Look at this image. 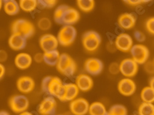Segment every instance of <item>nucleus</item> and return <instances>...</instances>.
<instances>
[{
  "label": "nucleus",
  "mask_w": 154,
  "mask_h": 115,
  "mask_svg": "<svg viewBox=\"0 0 154 115\" xmlns=\"http://www.w3.org/2000/svg\"><path fill=\"white\" fill-rule=\"evenodd\" d=\"M38 1V7L40 9L45 8H53L54 7L57 1L56 0H40Z\"/></svg>",
  "instance_id": "7c9ffc66"
},
{
  "label": "nucleus",
  "mask_w": 154,
  "mask_h": 115,
  "mask_svg": "<svg viewBox=\"0 0 154 115\" xmlns=\"http://www.w3.org/2000/svg\"><path fill=\"white\" fill-rule=\"evenodd\" d=\"M19 115H34V114L32 113H31V112L25 111L24 112H22V113L19 114Z\"/></svg>",
  "instance_id": "a19ab883"
},
{
  "label": "nucleus",
  "mask_w": 154,
  "mask_h": 115,
  "mask_svg": "<svg viewBox=\"0 0 154 115\" xmlns=\"http://www.w3.org/2000/svg\"><path fill=\"white\" fill-rule=\"evenodd\" d=\"M80 14L78 10L67 5L58 6L54 12V21L63 25H71L76 23L80 20Z\"/></svg>",
  "instance_id": "f257e3e1"
},
{
  "label": "nucleus",
  "mask_w": 154,
  "mask_h": 115,
  "mask_svg": "<svg viewBox=\"0 0 154 115\" xmlns=\"http://www.w3.org/2000/svg\"><path fill=\"white\" fill-rule=\"evenodd\" d=\"M40 46L44 53L57 50L59 42L57 37L51 34H45L40 39Z\"/></svg>",
  "instance_id": "4468645a"
},
{
  "label": "nucleus",
  "mask_w": 154,
  "mask_h": 115,
  "mask_svg": "<svg viewBox=\"0 0 154 115\" xmlns=\"http://www.w3.org/2000/svg\"><path fill=\"white\" fill-rule=\"evenodd\" d=\"M134 37L136 40L139 42H144L146 39V36L144 33L139 31H136L134 33Z\"/></svg>",
  "instance_id": "c9c22d12"
},
{
  "label": "nucleus",
  "mask_w": 154,
  "mask_h": 115,
  "mask_svg": "<svg viewBox=\"0 0 154 115\" xmlns=\"http://www.w3.org/2000/svg\"><path fill=\"white\" fill-rule=\"evenodd\" d=\"M84 68L88 74L96 76L101 73L103 70L104 64L98 58H90L85 61L84 63Z\"/></svg>",
  "instance_id": "ddd939ff"
},
{
  "label": "nucleus",
  "mask_w": 154,
  "mask_h": 115,
  "mask_svg": "<svg viewBox=\"0 0 154 115\" xmlns=\"http://www.w3.org/2000/svg\"><path fill=\"white\" fill-rule=\"evenodd\" d=\"M6 73V68L2 63L0 62V80H2Z\"/></svg>",
  "instance_id": "58836bf2"
},
{
  "label": "nucleus",
  "mask_w": 154,
  "mask_h": 115,
  "mask_svg": "<svg viewBox=\"0 0 154 115\" xmlns=\"http://www.w3.org/2000/svg\"><path fill=\"white\" fill-rule=\"evenodd\" d=\"M107 113L106 106L100 102H94L89 105L88 114L89 115H105Z\"/></svg>",
  "instance_id": "5701e85b"
},
{
  "label": "nucleus",
  "mask_w": 154,
  "mask_h": 115,
  "mask_svg": "<svg viewBox=\"0 0 154 115\" xmlns=\"http://www.w3.org/2000/svg\"><path fill=\"white\" fill-rule=\"evenodd\" d=\"M12 34H19L25 39L31 37L35 32L33 24L25 19H20L15 20L11 25Z\"/></svg>",
  "instance_id": "20e7f679"
},
{
  "label": "nucleus",
  "mask_w": 154,
  "mask_h": 115,
  "mask_svg": "<svg viewBox=\"0 0 154 115\" xmlns=\"http://www.w3.org/2000/svg\"><path fill=\"white\" fill-rule=\"evenodd\" d=\"M34 59L36 62H42V61H43V53H36L34 56Z\"/></svg>",
  "instance_id": "4c0bfd02"
},
{
  "label": "nucleus",
  "mask_w": 154,
  "mask_h": 115,
  "mask_svg": "<svg viewBox=\"0 0 154 115\" xmlns=\"http://www.w3.org/2000/svg\"><path fill=\"white\" fill-rule=\"evenodd\" d=\"M109 70L112 75H117L119 73H120L119 64L115 62L111 63L109 67Z\"/></svg>",
  "instance_id": "473e14b6"
},
{
  "label": "nucleus",
  "mask_w": 154,
  "mask_h": 115,
  "mask_svg": "<svg viewBox=\"0 0 154 115\" xmlns=\"http://www.w3.org/2000/svg\"><path fill=\"white\" fill-rule=\"evenodd\" d=\"M58 72L67 77L73 76L77 69L75 60L68 54H60L59 59L56 65Z\"/></svg>",
  "instance_id": "7ed1b4c3"
},
{
  "label": "nucleus",
  "mask_w": 154,
  "mask_h": 115,
  "mask_svg": "<svg viewBox=\"0 0 154 115\" xmlns=\"http://www.w3.org/2000/svg\"><path fill=\"white\" fill-rule=\"evenodd\" d=\"M60 54L57 50L43 53V61L50 66L57 65Z\"/></svg>",
  "instance_id": "4be33fe9"
},
{
  "label": "nucleus",
  "mask_w": 154,
  "mask_h": 115,
  "mask_svg": "<svg viewBox=\"0 0 154 115\" xmlns=\"http://www.w3.org/2000/svg\"><path fill=\"white\" fill-rule=\"evenodd\" d=\"M89 105L86 99L82 97L76 98L70 102V111L73 115H86L88 114Z\"/></svg>",
  "instance_id": "9b49d317"
},
{
  "label": "nucleus",
  "mask_w": 154,
  "mask_h": 115,
  "mask_svg": "<svg viewBox=\"0 0 154 115\" xmlns=\"http://www.w3.org/2000/svg\"><path fill=\"white\" fill-rule=\"evenodd\" d=\"M137 115H154V104L142 102L137 109Z\"/></svg>",
  "instance_id": "cd10ccee"
},
{
  "label": "nucleus",
  "mask_w": 154,
  "mask_h": 115,
  "mask_svg": "<svg viewBox=\"0 0 154 115\" xmlns=\"http://www.w3.org/2000/svg\"><path fill=\"white\" fill-rule=\"evenodd\" d=\"M153 63H154V59H153Z\"/></svg>",
  "instance_id": "49530a36"
},
{
  "label": "nucleus",
  "mask_w": 154,
  "mask_h": 115,
  "mask_svg": "<svg viewBox=\"0 0 154 115\" xmlns=\"http://www.w3.org/2000/svg\"><path fill=\"white\" fill-rule=\"evenodd\" d=\"M0 115H10V114L6 111H0Z\"/></svg>",
  "instance_id": "79ce46f5"
},
{
  "label": "nucleus",
  "mask_w": 154,
  "mask_h": 115,
  "mask_svg": "<svg viewBox=\"0 0 154 115\" xmlns=\"http://www.w3.org/2000/svg\"><path fill=\"white\" fill-rule=\"evenodd\" d=\"M51 26H52V23H51V20L47 17H43L38 22V27L42 31L49 30Z\"/></svg>",
  "instance_id": "c756f323"
},
{
  "label": "nucleus",
  "mask_w": 154,
  "mask_h": 115,
  "mask_svg": "<svg viewBox=\"0 0 154 115\" xmlns=\"http://www.w3.org/2000/svg\"><path fill=\"white\" fill-rule=\"evenodd\" d=\"M75 85L80 91L88 92L90 91L94 86V82L90 75L85 73H81L76 76Z\"/></svg>",
  "instance_id": "f3484780"
},
{
  "label": "nucleus",
  "mask_w": 154,
  "mask_h": 115,
  "mask_svg": "<svg viewBox=\"0 0 154 115\" xmlns=\"http://www.w3.org/2000/svg\"><path fill=\"white\" fill-rule=\"evenodd\" d=\"M3 7L5 12L9 16H14L20 10L19 4L15 0H6Z\"/></svg>",
  "instance_id": "b1692460"
},
{
  "label": "nucleus",
  "mask_w": 154,
  "mask_h": 115,
  "mask_svg": "<svg viewBox=\"0 0 154 115\" xmlns=\"http://www.w3.org/2000/svg\"><path fill=\"white\" fill-rule=\"evenodd\" d=\"M9 47L16 51L23 49L27 44V39L16 34H12L8 40Z\"/></svg>",
  "instance_id": "412c9836"
},
{
  "label": "nucleus",
  "mask_w": 154,
  "mask_h": 115,
  "mask_svg": "<svg viewBox=\"0 0 154 115\" xmlns=\"http://www.w3.org/2000/svg\"><path fill=\"white\" fill-rule=\"evenodd\" d=\"M29 105V99L22 94L14 95L12 96L9 100V105L11 110L17 114L27 111Z\"/></svg>",
  "instance_id": "0eeeda50"
},
{
  "label": "nucleus",
  "mask_w": 154,
  "mask_h": 115,
  "mask_svg": "<svg viewBox=\"0 0 154 115\" xmlns=\"http://www.w3.org/2000/svg\"><path fill=\"white\" fill-rule=\"evenodd\" d=\"M146 30L152 35H154V17L149 18L146 23Z\"/></svg>",
  "instance_id": "2f4dec72"
},
{
  "label": "nucleus",
  "mask_w": 154,
  "mask_h": 115,
  "mask_svg": "<svg viewBox=\"0 0 154 115\" xmlns=\"http://www.w3.org/2000/svg\"><path fill=\"white\" fill-rule=\"evenodd\" d=\"M35 83L34 80L29 76H22L17 81V88L19 91L23 94L31 93L35 88Z\"/></svg>",
  "instance_id": "a211bd4d"
},
{
  "label": "nucleus",
  "mask_w": 154,
  "mask_h": 115,
  "mask_svg": "<svg viewBox=\"0 0 154 115\" xmlns=\"http://www.w3.org/2000/svg\"><path fill=\"white\" fill-rule=\"evenodd\" d=\"M136 23V16L131 13H123L118 19L119 27L123 30H131L133 28Z\"/></svg>",
  "instance_id": "6ab92c4d"
},
{
  "label": "nucleus",
  "mask_w": 154,
  "mask_h": 115,
  "mask_svg": "<svg viewBox=\"0 0 154 115\" xmlns=\"http://www.w3.org/2000/svg\"><path fill=\"white\" fill-rule=\"evenodd\" d=\"M77 35L76 28L71 25H63L59 31L57 39L59 44L63 47L71 45L75 41Z\"/></svg>",
  "instance_id": "39448f33"
},
{
  "label": "nucleus",
  "mask_w": 154,
  "mask_h": 115,
  "mask_svg": "<svg viewBox=\"0 0 154 115\" xmlns=\"http://www.w3.org/2000/svg\"><path fill=\"white\" fill-rule=\"evenodd\" d=\"M63 85L57 76H47L42 80V89L48 96L60 99L63 91Z\"/></svg>",
  "instance_id": "f03ea898"
},
{
  "label": "nucleus",
  "mask_w": 154,
  "mask_h": 115,
  "mask_svg": "<svg viewBox=\"0 0 154 115\" xmlns=\"http://www.w3.org/2000/svg\"><path fill=\"white\" fill-rule=\"evenodd\" d=\"M134 115H137V114H134Z\"/></svg>",
  "instance_id": "de8ad7c7"
},
{
  "label": "nucleus",
  "mask_w": 154,
  "mask_h": 115,
  "mask_svg": "<svg viewBox=\"0 0 154 115\" xmlns=\"http://www.w3.org/2000/svg\"><path fill=\"white\" fill-rule=\"evenodd\" d=\"M82 45L88 52H94L99 47L101 44V37L95 31H88L82 36Z\"/></svg>",
  "instance_id": "423d86ee"
},
{
  "label": "nucleus",
  "mask_w": 154,
  "mask_h": 115,
  "mask_svg": "<svg viewBox=\"0 0 154 115\" xmlns=\"http://www.w3.org/2000/svg\"><path fill=\"white\" fill-rule=\"evenodd\" d=\"M57 102L54 97L48 96L43 99L37 108L40 115H55Z\"/></svg>",
  "instance_id": "1a4fd4ad"
},
{
  "label": "nucleus",
  "mask_w": 154,
  "mask_h": 115,
  "mask_svg": "<svg viewBox=\"0 0 154 115\" xmlns=\"http://www.w3.org/2000/svg\"><path fill=\"white\" fill-rule=\"evenodd\" d=\"M109 115H128V110L122 104H115L107 111Z\"/></svg>",
  "instance_id": "c85d7f7f"
},
{
  "label": "nucleus",
  "mask_w": 154,
  "mask_h": 115,
  "mask_svg": "<svg viewBox=\"0 0 154 115\" xmlns=\"http://www.w3.org/2000/svg\"><path fill=\"white\" fill-rule=\"evenodd\" d=\"M8 58V54L3 50H0V62L6 61Z\"/></svg>",
  "instance_id": "e433bc0d"
},
{
  "label": "nucleus",
  "mask_w": 154,
  "mask_h": 115,
  "mask_svg": "<svg viewBox=\"0 0 154 115\" xmlns=\"http://www.w3.org/2000/svg\"><path fill=\"white\" fill-rule=\"evenodd\" d=\"M80 90L75 83H64L62 95L59 99L62 102H71L77 98Z\"/></svg>",
  "instance_id": "dca6fc26"
},
{
  "label": "nucleus",
  "mask_w": 154,
  "mask_h": 115,
  "mask_svg": "<svg viewBox=\"0 0 154 115\" xmlns=\"http://www.w3.org/2000/svg\"><path fill=\"white\" fill-rule=\"evenodd\" d=\"M144 69L150 74H154V63L152 61H147L145 64Z\"/></svg>",
  "instance_id": "f704fd0d"
},
{
  "label": "nucleus",
  "mask_w": 154,
  "mask_h": 115,
  "mask_svg": "<svg viewBox=\"0 0 154 115\" xmlns=\"http://www.w3.org/2000/svg\"><path fill=\"white\" fill-rule=\"evenodd\" d=\"M55 115H63V114H55Z\"/></svg>",
  "instance_id": "a18cd8bd"
},
{
  "label": "nucleus",
  "mask_w": 154,
  "mask_h": 115,
  "mask_svg": "<svg viewBox=\"0 0 154 115\" xmlns=\"http://www.w3.org/2000/svg\"><path fill=\"white\" fill-rule=\"evenodd\" d=\"M32 61V58L29 53H20L16 55L14 63L17 68L20 70H25L30 67Z\"/></svg>",
  "instance_id": "aec40b11"
},
{
  "label": "nucleus",
  "mask_w": 154,
  "mask_h": 115,
  "mask_svg": "<svg viewBox=\"0 0 154 115\" xmlns=\"http://www.w3.org/2000/svg\"><path fill=\"white\" fill-rule=\"evenodd\" d=\"M130 53L132 59L138 65H142L147 61L149 58V50L143 44H136L132 47Z\"/></svg>",
  "instance_id": "6e6552de"
},
{
  "label": "nucleus",
  "mask_w": 154,
  "mask_h": 115,
  "mask_svg": "<svg viewBox=\"0 0 154 115\" xmlns=\"http://www.w3.org/2000/svg\"><path fill=\"white\" fill-rule=\"evenodd\" d=\"M149 86L154 90V76L150 79L149 82Z\"/></svg>",
  "instance_id": "ea45409f"
},
{
  "label": "nucleus",
  "mask_w": 154,
  "mask_h": 115,
  "mask_svg": "<svg viewBox=\"0 0 154 115\" xmlns=\"http://www.w3.org/2000/svg\"><path fill=\"white\" fill-rule=\"evenodd\" d=\"M120 72L126 78H131L134 76L139 70V65L132 59L126 58L119 64Z\"/></svg>",
  "instance_id": "9d476101"
},
{
  "label": "nucleus",
  "mask_w": 154,
  "mask_h": 115,
  "mask_svg": "<svg viewBox=\"0 0 154 115\" xmlns=\"http://www.w3.org/2000/svg\"><path fill=\"white\" fill-rule=\"evenodd\" d=\"M3 6V1H2V0H0V10L2 9V7Z\"/></svg>",
  "instance_id": "37998d69"
},
{
  "label": "nucleus",
  "mask_w": 154,
  "mask_h": 115,
  "mask_svg": "<svg viewBox=\"0 0 154 115\" xmlns=\"http://www.w3.org/2000/svg\"><path fill=\"white\" fill-rule=\"evenodd\" d=\"M149 1H147V0L146 1H145V0H126V1H124V2L127 4L133 6H136L142 4L147 3Z\"/></svg>",
  "instance_id": "72a5a7b5"
},
{
  "label": "nucleus",
  "mask_w": 154,
  "mask_h": 115,
  "mask_svg": "<svg viewBox=\"0 0 154 115\" xmlns=\"http://www.w3.org/2000/svg\"><path fill=\"white\" fill-rule=\"evenodd\" d=\"M105 115H109V114H108V112H107V113H106Z\"/></svg>",
  "instance_id": "c03bdc74"
},
{
  "label": "nucleus",
  "mask_w": 154,
  "mask_h": 115,
  "mask_svg": "<svg viewBox=\"0 0 154 115\" xmlns=\"http://www.w3.org/2000/svg\"><path fill=\"white\" fill-rule=\"evenodd\" d=\"M115 46L122 52L126 53L130 52L133 46V38L127 33H121L115 39Z\"/></svg>",
  "instance_id": "f8f14e48"
},
{
  "label": "nucleus",
  "mask_w": 154,
  "mask_h": 115,
  "mask_svg": "<svg viewBox=\"0 0 154 115\" xmlns=\"http://www.w3.org/2000/svg\"><path fill=\"white\" fill-rule=\"evenodd\" d=\"M76 4L80 10L84 12H91L95 7L94 0H77Z\"/></svg>",
  "instance_id": "bb28decb"
},
{
  "label": "nucleus",
  "mask_w": 154,
  "mask_h": 115,
  "mask_svg": "<svg viewBox=\"0 0 154 115\" xmlns=\"http://www.w3.org/2000/svg\"><path fill=\"white\" fill-rule=\"evenodd\" d=\"M20 9L25 12H33L38 7L36 0H20L19 2Z\"/></svg>",
  "instance_id": "a878e982"
},
{
  "label": "nucleus",
  "mask_w": 154,
  "mask_h": 115,
  "mask_svg": "<svg viewBox=\"0 0 154 115\" xmlns=\"http://www.w3.org/2000/svg\"><path fill=\"white\" fill-rule=\"evenodd\" d=\"M140 99L143 102L154 104V90L150 86L144 88L140 92Z\"/></svg>",
  "instance_id": "393cba45"
},
{
  "label": "nucleus",
  "mask_w": 154,
  "mask_h": 115,
  "mask_svg": "<svg viewBox=\"0 0 154 115\" xmlns=\"http://www.w3.org/2000/svg\"><path fill=\"white\" fill-rule=\"evenodd\" d=\"M117 88L120 94L125 97H129L133 95L136 92V85L131 79L124 78L118 83Z\"/></svg>",
  "instance_id": "2eb2a0df"
}]
</instances>
